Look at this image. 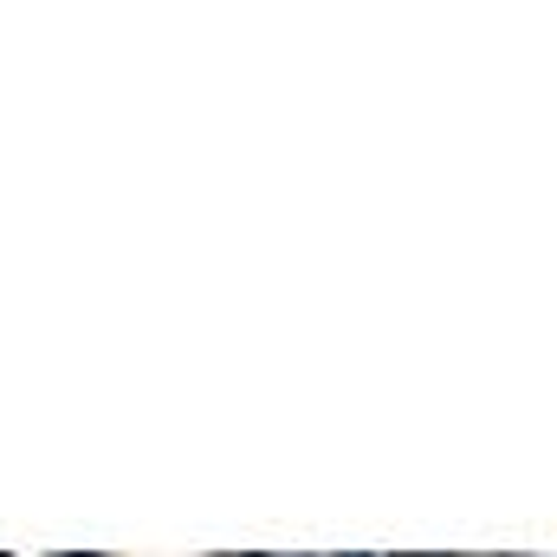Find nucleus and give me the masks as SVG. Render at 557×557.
Returning <instances> with one entry per match:
<instances>
[{"instance_id":"1","label":"nucleus","mask_w":557,"mask_h":557,"mask_svg":"<svg viewBox=\"0 0 557 557\" xmlns=\"http://www.w3.org/2000/svg\"><path fill=\"white\" fill-rule=\"evenodd\" d=\"M428 557H454V552H428Z\"/></svg>"},{"instance_id":"2","label":"nucleus","mask_w":557,"mask_h":557,"mask_svg":"<svg viewBox=\"0 0 557 557\" xmlns=\"http://www.w3.org/2000/svg\"><path fill=\"white\" fill-rule=\"evenodd\" d=\"M350 557H363V552H350Z\"/></svg>"}]
</instances>
